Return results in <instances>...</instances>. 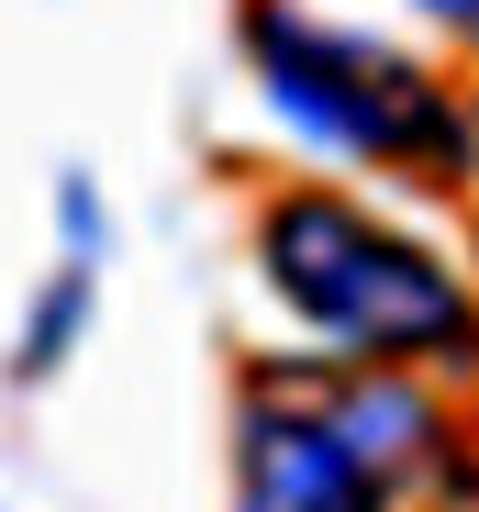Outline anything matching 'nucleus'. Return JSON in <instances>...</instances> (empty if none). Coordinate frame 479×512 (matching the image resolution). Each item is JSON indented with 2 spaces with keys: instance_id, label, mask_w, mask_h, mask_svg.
<instances>
[{
  "instance_id": "5",
  "label": "nucleus",
  "mask_w": 479,
  "mask_h": 512,
  "mask_svg": "<svg viewBox=\"0 0 479 512\" xmlns=\"http://www.w3.org/2000/svg\"><path fill=\"white\" fill-rule=\"evenodd\" d=\"M413 12H424V23H446L457 45H479V0H413Z\"/></svg>"
},
{
  "instance_id": "1",
  "label": "nucleus",
  "mask_w": 479,
  "mask_h": 512,
  "mask_svg": "<svg viewBox=\"0 0 479 512\" xmlns=\"http://www.w3.org/2000/svg\"><path fill=\"white\" fill-rule=\"evenodd\" d=\"M257 279L335 368H479V290L457 279V256H435L424 234L379 223L324 179L257 212Z\"/></svg>"
},
{
  "instance_id": "2",
  "label": "nucleus",
  "mask_w": 479,
  "mask_h": 512,
  "mask_svg": "<svg viewBox=\"0 0 479 512\" xmlns=\"http://www.w3.org/2000/svg\"><path fill=\"white\" fill-rule=\"evenodd\" d=\"M457 423L379 368H312L268 379L234 412V512H402V501H457L446 479Z\"/></svg>"
},
{
  "instance_id": "3",
  "label": "nucleus",
  "mask_w": 479,
  "mask_h": 512,
  "mask_svg": "<svg viewBox=\"0 0 479 512\" xmlns=\"http://www.w3.org/2000/svg\"><path fill=\"white\" fill-rule=\"evenodd\" d=\"M234 45L257 67V101L290 123V145L335 167H402V179H457L468 167V112L446 101V78L402 45H379L368 23H335L312 0H246Z\"/></svg>"
},
{
  "instance_id": "4",
  "label": "nucleus",
  "mask_w": 479,
  "mask_h": 512,
  "mask_svg": "<svg viewBox=\"0 0 479 512\" xmlns=\"http://www.w3.org/2000/svg\"><path fill=\"white\" fill-rule=\"evenodd\" d=\"M56 212H67V245H56V268H45L34 312H23L12 379H56V368L78 357V334H90V290H101V190H90V179H67Z\"/></svg>"
}]
</instances>
